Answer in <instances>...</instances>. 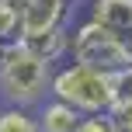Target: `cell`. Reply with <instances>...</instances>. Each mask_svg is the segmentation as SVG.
Wrapping results in <instances>:
<instances>
[{
	"label": "cell",
	"mask_w": 132,
	"mask_h": 132,
	"mask_svg": "<svg viewBox=\"0 0 132 132\" xmlns=\"http://www.w3.org/2000/svg\"><path fill=\"white\" fill-rule=\"evenodd\" d=\"M80 118H84V115H80L73 104L59 101V97L45 101V104L38 108V115H35V122H38V132H77Z\"/></svg>",
	"instance_id": "cell-5"
},
{
	"label": "cell",
	"mask_w": 132,
	"mask_h": 132,
	"mask_svg": "<svg viewBox=\"0 0 132 132\" xmlns=\"http://www.w3.org/2000/svg\"><path fill=\"white\" fill-rule=\"evenodd\" d=\"M0 56H4V42H0Z\"/></svg>",
	"instance_id": "cell-13"
},
{
	"label": "cell",
	"mask_w": 132,
	"mask_h": 132,
	"mask_svg": "<svg viewBox=\"0 0 132 132\" xmlns=\"http://www.w3.org/2000/svg\"><path fill=\"white\" fill-rule=\"evenodd\" d=\"M0 132H38V122L28 108L7 104V108H0Z\"/></svg>",
	"instance_id": "cell-8"
},
{
	"label": "cell",
	"mask_w": 132,
	"mask_h": 132,
	"mask_svg": "<svg viewBox=\"0 0 132 132\" xmlns=\"http://www.w3.org/2000/svg\"><path fill=\"white\" fill-rule=\"evenodd\" d=\"M0 4H4L7 11H14V14L21 18V14H24V7H28V0H0Z\"/></svg>",
	"instance_id": "cell-12"
},
{
	"label": "cell",
	"mask_w": 132,
	"mask_h": 132,
	"mask_svg": "<svg viewBox=\"0 0 132 132\" xmlns=\"http://www.w3.org/2000/svg\"><path fill=\"white\" fill-rule=\"evenodd\" d=\"M77 132H122L118 125H115V118L108 111H97V115H84L80 118Z\"/></svg>",
	"instance_id": "cell-9"
},
{
	"label": "cell",
	"mask_w": 132,
	"mask_h": 132,
	"mask_svg": "<svg viewBox=\"0 0 132 132\" xmlns=\"http://www.w3.org/2000/svg\"><path fill=\"white\" fill-rule=\"evenodd\" d=\"M49 63L24 42H7L0 56V97L18 108H35L49 94Z\"/></svg>",
	"instance_id": "cell-1"
},
{
	"label": "cell",
	"mask_w": 132,
	"mask_h": 132,
	"mask_svg": "<svg viewBox=\"0 0 132 132\" xmlns=\"http://www.w3.org/2000/svg\"><path fill=\"white\" fill-rule=\"evenodd\" d=\"M49 94L66 101V104H73L80 115L111 111L115 73H101V70H90L84 63H73L66 70H59L56 77H49Z\"/></svg>",
	"instance_id": "cell-2"
},
{
	"label": "cell",
	"mask_w": 132,
	"mask_h": 132,
	"mask_svg": "<svg viewBox=\"0 0 132 132\" xmlns=\"http://www.w3.org/2000/svg\"><path fill=\"white\" fill-rule=\"evenodd\" d=\"M66 4H73V0H66Z\"/></svg>",
	"instance_id": "cell-14"
},
{
	"label": "cell",
	"mask_w": 132,
	"mask_h": 132,
	"mask_svg": "<svg viewBox=\"0 0 132 132\" xmlns=\"http://www.w3.org/2000/svg\"><path fill=\"white\" fill-rule=\"evenodd\" d=\"M18 38H21V18L0 4V42L7 45V42H18Z\"/></svg>",
	"instance_id": "cell-10"
},
{
	"label": "cell",
	"mask_w": 132,
	"mask_h": 132,
	"mask_svg": "<svg viewBox=\"0 0 132 132\" xmlns=\"http://www.w3.org/2000/svg\"><path fill=\"white\" fill-rule=\"evenodd\" d=\"M115 118V125L122 132H132V104H111V111H108Z\"/></svg>",
	"instance_id": "cell-11"
},
{
	"label": "cell",
	"mask_w": 132,
	"mask_h": 132,
	"mask_svg": "<svg viewBox=\"0 0 132 132\" xmlns=\"http://www.w3.org/2000/svg\"><path fill=\"white\" fill-rule=\"evenodd\" d=\"M70 14V4L66 0H28L24 14H21V38H31V35H42L49 28H59Z\"/></svg>",
	"instance_id": "cell-4"
},
{
	"label": "cell",
	"mask_w": 132,
	"mask_h": 132,
	"mask_svg": "<svg viewBox=\"0 0 132 132\" xmlns=\"http://www.w3.org/2000/svg\"><path fill=\"white\" fill-rule=\"evenodd\" d=\"M90 21L122 35L132 28V0H90Z\"/></svg>",
	"instance_id": "cell-6"
},
{
	"label": "cell",
	"mask_w": 132,
	"mask_h": 132,
	"mask_svg": "<svg viewBox=\"0 0 132 132\" xmlns=\"http://www.w3.org/2000/svg\"><path fill=\"white\" fill-rule=\"evenodd\" d=\"M70 49H73L77 63L90 66V70H101V73H122L125 66H132V56L122 45V38L115 31H108V28H101L97 21L80 24L70 35Z\"/></svg>",
	"instance_id": "cell-3"
},
{
	"label": "cell",
	"mask_w": 132,
	"mask_h": 132,
	"mask_svg": "<svg viewBox=\"0 0 132 132\" xmlns=\"http://www.w3.org/2000/svg\"><path fill=\"white\" fill-rule=\"evenodd\" d=\"M31 52H38L45 63H52V59H59V56L70 49V35H66V28H49V31H42V35H31V38H21Z\"/></svg>",
	"instance_id": "cell-7"
}]
</instances>
